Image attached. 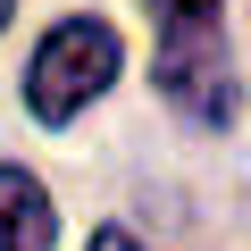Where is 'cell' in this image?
Masks as SVG:
<instances>
[{
    "instance_id": "obj_1",
    "label": "cell",
    "mask_w": 251,
    "mask_h": 251,
    "mask_svg": "<svg viewBox=\"0 0 251 251\" xmlns=\"http://www.w3.org/2000/svg\"><path fill=\"white\" fill-rule=\"evenodd\" d=\"M151 25H159V92L193 126H234L243 84L226 59V9L218 0H151Z\"/></svg>"
},
{
    "instance_id": "obj_2",
    "label": "cell",
    "mask_w": 251,
    "mask_h": 251,
    "mask_svg": "<svg viewBox=\"0 0 251 251\" xmlns=\"http://www.w3.org/2000/svg\"><path fill=\"white\" fill-rule=\"evenodd\" d=\"M109 84H117V34L100 17H59L25 67V109H34V126H67Z\"/></svg>"
},
{
    "instance_id": "obj_3",
    "label": "cell",
    "mask_w": 251,
    "mask_h": 251,
    "mask_svg": "<svg viewBox=\"0 0 251 251\" xmlns=\"http://www.w3.org/2000/svg\"><path fill=\"white\" fill-rule=\"evenodd\" d=\"M50 243H59V209H50L42 176L0 159V251H50Z\"/></svg>"
},
{
    "instance_id": "obj_4",
    "label": "cell",
    "mask_w": 251,
    "mask_h": 251,
    "mask_svg": "<svg viewBox=\"0 0 251 251\" xmlns=\"http://www.w3.org/2000/svg\"><path fill=\"white\" fill-rule=\"evenodd\" d=\"M84 251H151V243H134V234H126V226H100V234H92Z\"/></svg>"
},
{
    "instance_id": "obj_5",
    "label": "cell",
    "mask_w": 251,
    "mask_h": 251,
    "mask_svg": "<svg viewBox=\"0 0 251 251\" xmlns=\"http://www.w3.org/2000/svg\"><path fill=\"white\" fill-rule=\"evenodd\" d=\"M9 17H17V0H0V25H9Z\"/></svg>"
}]
</instances>
